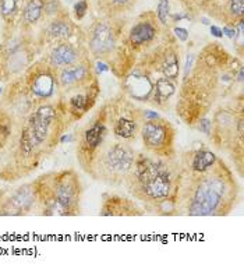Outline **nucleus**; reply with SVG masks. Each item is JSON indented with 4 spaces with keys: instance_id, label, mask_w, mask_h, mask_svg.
<instances>
[{
    "instance_id": "bb28decb",
    "label": "nucleus",
    "mask_w": 244,
    "mask_h": 272,
    "mask_svg": "<svg viewBox=\"0 0 244 272\" xmlns=\"http://www.w3.org/2000/svg\"><path fill=\"white\" fill-rule=\"evenodd\" d=\"M132 0H109L112 7H118V8H124L125 6H128Z\"/></svg>"
},
{
    "instance_id": "9b49d317",
    "label": "nucleus",
    "mask_w": 244,
    "mask_h": 272,
    "mask_svg": "<svg viewBox=\"0 0 244 272\" xmlns=\"http://www.w3.org/2000/svg\"><path fill=\"white\" fill-rule=\"evenodd\" d=\"M99 92H101V88H99L98 78L83 87H77L74 90L67 91L64 109L71 120H80L85 113H88L97 102Z\"/></svg>"
},
{
    "instance_id": "393cba45",
    "label": "nucleus",
    "mask_w": 244,
    "mask_h": 272,
    "mask_svg": "<svg viewBox=\"0 0 244 272\" xmlns=\"http://www.w3.org/2000/svg\"><path fill=\"white\" fill-rule=\"evenodd\" d=\"M60 8V3L59 0H45V6H43V10H45V14L48 15H53V14L57 13V10Z\"/></svg>"
},
{
    "instance_id": "1a4fd4ad",
    "label": "nucleus",
    "mask_w": 244,
    "mask_h": 272,
    "mask_svg": "<svg viewBox=\"0 0 244 272\" xmlns=\"http://www.w3.org/2000/svg\"><path fill=\"white\" fill-rule=\"evenodd\" d=\"M123 78V94L134 102L149 104L153 91L152 74L141 66H132Z\"/></svg>"
},
{
    "instance_id": "20e7f679",
    "label": "nucleus",
    "mask_w": 244,
    "mask_h": 272,
    "mask_svg": "<svg viewBox=\"0 0 244 272\" xmlns=\"http://www.w3.org/2000/svg\"><path fill=\"white\" fill-rule=\"evenodd\" d=\"M137 155L131 144L108 130L102 142L80 165L92 179L109 186H122L131 172Z\"/></svg>"
},
{
    "instance_id": "6e6552de",
    "label": "nucleus",
    "mask_w": 244,
    "mask_h": 272,
    "mask_svg": "<svg viewBox=\"0 0 244 272\" xmlns=\"http://www.w3.org/2000/svg\"><path fill=\"white\" fill-rule=\"evenodd\" d=\"M28 91L36 101H45L55 95L57 87V70L50 67L46 62H38L28 67L22 77Z\"/></svg>"
},
{
    "instance_id": "4468645a",
    "label": "nucleus",
    "mask_w": 244,
    "mask_h": 272,
    "mask_svg": "<svg viewBox=\"0 0 244 272\" xmlns=\"http://www.w3.org/2000/svg\"><path fill=\"white\" fill-rule=\"evenodd\" d=\"M85 60H90V59L87 56H83L81 50L74 46L73 43L64 41L59 42L55 48L50 50L48 59L45 62L55 70H60L85 62Z\"/></svg>"
},
{
    "instance_id": "412c9836",
    "label": "nucleus",
    "mask_w": 244,
    "mask_h": 272,
    "mask_svg": "<svg viewBox=\"0 0 244 272\" xmlns=\"http://www.w3.org/2000/svg\"><path fill=\"white\" fill-rule=\"evenodd\" d=\"M18 0H0V13L4 18L11 17L17 10Z\"/></svg>"
},
{
    "instance_id": "4be33fe9",
    "label": "nucleus",
    "mask_w": 244,
    "mask_h": 272,
    "mask_svg": "<svg viewBox=\"0 0 244 272\" xmlns=\"http://www.w3.org/2000/svg\"><path fill=\"white\" fill-rule=\"evenodd\" d=\"M229 11L233 18L242 20L244 14V0H229Z\"/></svg>"
},
{
    "instance_id": "a878e982",
    "label": "nucleus",
    "mask_w": 244,
    "mask_h": 272,
    "mask_svg": "<svg viewBox=\"0 0 244 272\" xmlns=\"http://www.w3.org/2000/svg\"><path fill=\"white\" fill-rule=\"evenodd\" d=\"M174 35H176V38L179 39L180 42H186L188 39V31L186 28H181V27H176L173 29Z\"/></svg>"
},
{
    "instance_id": "6ab92c4d",
    "label": "nucleus",
    "mask_w": 244,
    "mask_h": 272,
    "mask_svg": "<svg viewBox=\"0 0 244 272\" xmlns=\"http://www.w3.org/2000/svg\"><path fill=\"white\" fill-rule=\"evenodd\" d=\"M43 6H45V0H29L27 6L24 7L22 21L25 24H29V25L38 22L42 17V14H43Z\"/></svg>"
},
{
    "instance_id": "b1692460",
    "label": "nucleus",
    "mask_w": 244,
    "mask_h": 272,
    "mask_svg": "<svg viewBox=\"0 0 244 272\" xmlns=\"http://www.w3.org/2000/svg\"><path fill=\"white\" fill-rule=\"evenodd\" d=\"M88 11V3L87 0H80L74 4V14H76V18L81 20L84 18V15Z\"/></svg>"
},
{
    "instance_id": "c756f323",
    "label": "nucleus",
    "mask_w": 244,
    "mask_h": 272,
    "mask_svg": "<svg viewBox=\"0 0 244 272\" xmlns=\"http://www.w3.org/2000/svg\"><path fill=\"white\" fill-rule=\"evenodd\" d=\"M0 94H1V88H0Z\"/></svg>"
},
{
    "instance_id": "9d476101",
    "label": "nucleus",
    "mask_w": 244,
    "mask_h": 272,
    "mask_svg": "<svg viewBox=\"0 0 244 272\" xmlns=\"http://www.w3.org/2000/svg\"><path fill=\"white\" fill-rule=\"evenodd\" d=\"M116 32L111 24L106 21H99L91 29L88 42L90 53L99 62L111 63L112 56L116 50Z\"/></svg>"
},
{
    "instance_id": "f257e3e1",
    "label": "nucleus",
    "mask_w": 244,
    "mask_h": 272,
    "mask_svg": "<svg viewBox=\"0 0 244 272\" xmlns=\"http://www.w3.org/2000/svg\"><path fill=\"white\" fill-rule=\"evenodd\" d=\"M212 45L181 84L177 115L191 127L200 119L208 118L218 99L236 98V85H243V64Z\"/></svg>"
},
{
    "instance_id": "a211bd4d",
    "label": "nucleus",
    "mask_w": 244,
    "mask_h": 272,
    "mask_svg": "<svg viewBox=\"0 0 244 272\" xmlns=\"http://www.w3.org/2000/svg\"><path fill=\"white\" fill-rule=\"evenodd\" d=\"M46 34L52 41H69L73 36V27L66 18H55L46 28Z\"/></svg>"
},
{
    "instance_id": "5701e85b",
    "label": "nucleus",
    "mask_w": 244,
    "mask_h": 272,
    "mask_svg": "<svg viewBox=\"0 0 244 272\" xmlns=\"http://www.w3.org/2000/svg\"><path fill=\"white\" fill-rule=\"evenodd\" d=\"M194 129H197L198 132H201L205 136H211V130H212V120L209 118L200 119L194 125Z\"/></svg>"
},
{
    "instance_id": "f03ea898",
    "label": "nucleus",
    "mask_w": 244,
    "mask_h": 272,
    "mask_svg": "<svg viewBox=\"0 0 244 272\" xmlns=\"http://www.w3.org/2000/svg\"><path fill=\"white\" fill-rule=\"evenodd\" d=\"M237 197L239 186L235 174L222 158L202 172L180 166L176 215L225 216L236 207Z\"/></svg>"
},
{
    "instance_id": "7ed1b4c3",
    "label": "nucleus",
    "mask_w": 244,
    "mask_h": 272,
    "mask_svg": "<svg viewBox=\"0 0 244 272\" xmlns=\"http://www.w3.org/2000/svg\"><path fill=\"white\" fill-rule=\"evenodd\" d=\"M180 180V163L176 156L163 158L139 153L124 186L144 211L159 215H174Z\"/></svg>"
},
{
    "instance_id": "cd10ccee",
    "label": "nucleus",
    "mask_w": 244,
    "mask_h": 272,
    "mask_svg": "<svg viewBox=\"0 0 244 272\" xmlns=\"http://www.w3.org/2000/svg\"><path fill=\"white\" fill-rule=\"evenodd\" d=\"M236 28L233 27H229V25H225L222 29V34L223 35H226L228 38H230V39H235V36H236Z\"/></svg>"
},
{
    "instance_id": "2eb2a0df",
    "label": "nucleus",
    "mask_w": 244,
    "mask_h": 272,
    "mask_svg": "<svg viewBox=\"0 0 244 272\" xmlns=\"http://www.w3.org/2000/svg\"><path fill=\"white\" fill-rule=\"evenodd\" d=\"M35 204H39V201H38L34 183L25 184L18 188L17 191H14L11 197L4 202L7 209L3 214L4 215H22L34 208Z\"/></svg>"
},
{
    "instance_id": "dca6fc26",
    "label": "nucleus",
    "mask_w": 244,
    "mask_h": 272,
    "mask_svg": "<svg viewBox=\"0 0 244 272\" xmlns=\"http://www.w3.org/2000/svg\"><path fill=\"white\" fill-rule=\"evenodd\" d=\"M158 27L151 21H139L128 32V45L132 50H139L148 46L156 38Z\"/></svg>"
},
{
    "instance_id": "f3484780",
    "label": "nucleus",
    "mask_w": 244,
    "mask_h": 272,
    "mask_svg": "<svg viewBox=\"0 0 244 272\" xmlns=\"http://www.w3.org/2000/svg\"><path fill=\"white\" fill-rule=\"evenodd\" d=\"M176 94V84L169 78L165 77H158L153 81V91L152 97L149 104L155 106L156 109L160 111H166L169 109V104L172 101V98Z\"/></svg>"
},
{
    "instance_id": "39448f33",
    "label": "nucleus",
    "mask_w": 244,
    "mask_h": 272,
    "mask_svg": "<svg viewBox=\"0 0 244 272\" xmlns=\"http://www.w3.org/2000/svg\"><path fill=\"white\" fill-rule=\"evenodd\" d=\"M43 215L71 216L80 214L81 181L74 170H60L34 183Z\"/></svg>"
},
{
    "instance_id": "aec40b11",
    "label": "nucleus",
    "mask_w": 244,
    "mask_h": 272,
    "mask_svg": "<svg viewBox=\"0 0 244 272\" xmlns=\"http://www.w3.org/2000/svg\"><path fill=\"white\" fill-rule=\"evenodd\" d=\"M156 15H158L160 24H163V25L169 24V17H170V1L169 0H159Z\"/></svg>"
},
{
    "instance_id": "0eeeda50",
    "label": "nucleus",
    "mask_w": 244,
    "mask_h": 272,
    "mask_svg": "<svg viewBox=\"0 0 244 272\" xmlns=\"http://www.w3.org/2000/svg\"><path fill=\"white\" fill-rule=\"evenodd\" d=\"M139 137L146 153L155 156H176V129L163 118L144 120L139 129Z\"/></svg>"
},
{
    "instance_id": "f8f14e48",
    "label": "nucleus",
    "mask_w": 244,
    "mask_h": 272,
    "mask_svg": "<svg viewBox=\"0 0 244 272\" xmlns=\"http://www.w3.org/2000/svg\"><path fill=\"white\" fill-rule=\"evenodd\" d=\"M94 80H97V73L95 67L91 64V60H85L74 66L57 70V87L62 92L74 90L77 87H83Z\"/></svg>"
},
{
    "instance_id": "c85d7f7f",
    "label": "nucleus",
    "mask_w": 244,
    "mask_h": 272,
    "mask_svg": "<svg viewBox=\"0 0 244 272\" xmlns=\"http://www.w3.org/2000/svg\"><path fill=\"white\" fill-rule=\"evenodd\" d=\"M211 34L214 35L215 38H223V34H222V29L219 27H216V25H211Z\"/></svg>"
},
{
    "instance_id": "423d86ee",
    "label": "nucleus",
    "mask_w": 244,
    "mask_h": 272,
    "mask_svg": "<svg viewBox=\"0 0 244 272\" xmlns=\"http://www.w3.org/2000/svg\"><path fill=\"white\" fill-rule=\"evenodd\" d=\"M67 113L55 105H39L28 115L20 134V153L24 159L41 155L42 149L59 142L64 129L63 116Z\"/></svg>"
},
{
    "instance_id": "ddd939ff",
    "label": "nucleus",
    "mask_w": 244,
    "mask_h": 272,
    "mask_svg": "<svg viewBox=\"0 0 244 272\" xmlns=\"http://www.w3.org/2000/svg\"><path fill=\"white\" fill-rule=\"evenodd\" d=\"M144 208L131 198L118 194H105L102 207L99 211L101 216H141L144 215Z\"/></svg>"
}]
</instances>
